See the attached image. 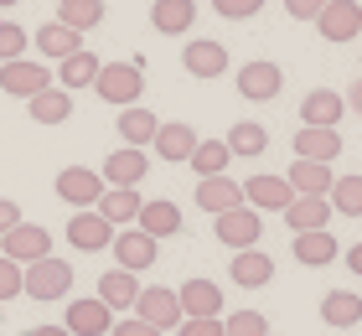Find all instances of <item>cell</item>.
I'll use <instances>...</instances> for the list:
<instances>
[{
  "mask_svg": "<svg viewBox=\"0 0 362 336\" xmlns=\"http://www.w3.org/2000/svg\"><path fill=\"white\" fill-rule=\"evenodd\" d=\"M93 93L104 98V104H114V109L140 104V93H145V67H140V62H104V67H98V78H93Z\"/></svg>",
  "mask_w": 362,
  "mask_h": 336,
  "instance_id": "1",
  "label": "cell"
},
{
  "mask_svg": "<svg viewBox=\"0 0 362 336\" xmlns=\"http://www.w3.org/2000/svg\"><path fill=\"white\" fill-rule=\"evenodd\" d=\"M73 290V264L68 259H37V264H26L21 269V295H31V300H62Z\"/></svg>",
  "mask_w": 362,
  "mask_h": 336,
  "instance_id": "2",
  "label": "cell"
},
{
  "mask_svg": "<svg viewBox=\"0 0 362 336\" xmlns=\"http://www.w3.org/2000/svg\"><path fill=\"white\" fill-rule=\"evenodd\" d=\"M135 315L145 326H156L160 336L166 331H176L187 315H181V300H176V290H166V284H145L140 290V300H135Z\"/></svg>",
  "mask_w": 362,
  "mask_h": 336,
  "instance_id": "3",
  "label": "cell"
},
{
  "mask_svg": "<svg viewBox=\"0 0 362 336\" xmlns=\"http://www.w3.org/2000/svg\"><path fill=\"white\" fill-rule=\"evenodd\" d=\"M212 233H218L223 248H233V254H243V248H259V233H264V217H259L254 207H233L223 217H212Z\"/></svg>",
  "mask_w": 362,
  "mask_h": 336,
  "instance_id": "4",
  "label": "cell"
},
{
  "mask_svg": "<svg viewBox=\"0 0 362 336\" xmlns=\"http://www.w3.org/2000/svg\"><path fill=\"white\" fill-rule=\"evenodd\" d=\"M42 88H52V73H47V62H31V57L0 62V93H11V98H37Z\"/></svg>",
  "mask_w": 362,
  "mask_h": 336,
  "instance_id": "5",
  "label": "cell"
},
{
  "mask_svg": "<svg viewBox=\"0 0 362 336\" xmlns=\"http://www.w3.org/2000/svg\"><path fill=\"white\" fill-rule=\"evenodd\" d=\"M52 254V233L37 228V223H16L6 238H0V259H11V264H37Z\"/></svg>",
  "mask_w": 362,
  "mask_h": 336,
  "instance_id": "6",
  "label": "cell"
},
{
  "mask_svg": "<svg viewBox=\"0 0 362 336\" xmlns=\"http://www.w3.org/2000/svg\"><path fill=\"white\" fill-rule=\"evenodd\" d=\"M57 197L68 202V207H98V197H104V176L88 171V166H62L57 171Z\"/></svg>",
  "mask_w": 362,
  "mask_h": 336,
  "instance_id": "7",
  "label": "cell"
},
{
  "mask_svg": "<svg viewBox=\"0 0 362 336\" xmlns=\"http://www.w3.org/2000/svg\"><path fill=\"white\" fill-rule=\"evenodd\" d=\"M176 300H181L187 321H223V284H212V279H187L176 290Z\"/></svg>",
  "mask_w": 362,
  "mask_h": 336,
  "instance_id": "8",
  "label": "cell"
},
{
  "mask_svg": "<svg viewBox=\"0 0 362 336\" xmlns=\"http://www.w3.org/2000/svg\"><path fill=\"white\" fill-rule=\"evenodd\" d=\"M279 88H285V73H279L274 62H243L238 67V93L249 98V104H274L279 98Z\"/></svg>",
  "mask_w": 362,
  "mask_h": 336,
  "instance_id": "9",
  "label": "cell"
},
{
  "mask_svg": "<svg viewBox=\"0 0 362 336\" xmlns=\"http://www.w3.org/2000/svg\"><path fill=\"white\" fill-rule=\"evenodd\" d=\"M316 31L326 42H352L362 37V6L357 0H326V11L316 16Z\"/></svg>",
  "mask_w": 362,
  "mask_h": 336,
  "instance_id": "10",
  "label": "cell"
},
{
  "mask_svg": "<svg viewBox=\"0 0 362 336\" xmlns=\"http://www.w3.org/2000/svg\"><path fill=\"white\" fill-rule=\"evenodd\" d=\"M114 233H119V228H109L93 207H83L78 217H68V243L78 248V254H104V248L114 243Z\"/></svg>",
  "mask_w": 362,
  "mask_h": 336,
  "instance_id": "11",
  "label": "cell"
},
{
  "mask_svg": "<svg viewBox=\"0 0 362 336\" xmlns=\"http://www.w3.org/2000/svg\"><path fill=\"white\" fill-rule=\"evenodd\" d=\"M109 254L119 259V269L140 274V269L156 264V238H151V233H140V228H119V233H114V243H109Z\"/></svg>",
  "mask_w": 362,
  "mask_h": 336,
  "instance_id": "12",
  "label": "cell"
},
{
  "mask_svg": "<svg viewBox=\"0 0 362 336\" xmlns=\"http://www.w3.org/2000/svg\"><path fill=\"white\" fill-rule=\"evenodd\" d=\"M104 187H140L145 176H151V156H145V150H129V145H119L114 150V156L104 161Z\"/></svg>",
  "mask_w": 362,
  "mask_h": 336,
  "instance_id": "13",
  "label": "cell"
},
{
  "mask_svg": "<svg viewBox=\"0 0 362 336\" xmlns=\"http://www.w3.org/2000/svg\"><path fill=\"white\" fill-rule=\"evenodd\" d=\"M228 279H233L238 290H264V284L274 279V259L264 254V248H243V254L228 259Z\"/></svg>",
  "mask_w": 362,
  "mask_h": 336,
  "instance_id": "14",
  "label": "cell"
},
{
  "mask_svg": "<svg viewBox=\"0 0 362 336\" xmlns=\"http://www.w3.org/2000/svg\"><path fill=\"white\" fill-rule=\"evenodd\" d=\"M68 336H109V326H114V311L104 306V300H68Z\"/></svg>",
  "mask_w": 362,
  "mask_h": 336,
  "instance_id": "15",
  "label": "cell"
},
{
  "mask_svg": "<svg viewBox=\"0 0 362 336\" xmlns=\"http://www.w3.org/2000/svg\"><path fill=\"white\" fill-rule=\"evenodd\" d=\"M290 197L295 192L285 176H249L243 181V207H254V212H285Z\"/></svg>",
  "mask_w": 362,
  "mask_h": 336,
  "instance_id": "16",
  "label": "cell"
},
{
  "mask_svg": "<svg viewBox=\"0 0 362 336\" xmlns=\"http://www.w3.org/2000/svg\"><path fill=\"white\" fill-rule=\"evenodd\" d=\"M140 207H145V197L135 192V187H104V197H98V217H104L109 228H135V217H140Z\"/></svg>",
  "mask_w": 362,
  "mask_h": 336,
  "instance_id": "17",
  "label": "cell"
},
{
  "mask_svg": "<svg viewBox=\"0 0 362 336\" xmlns=\"http://www.w3.org/2000/svg\"><path fill=\"white\" fill-rule=\"evenodd\" d=\"M181 67H187L192 78H223L228 73V47L212 42V37H197V42H187V52H181Z\"/></svg>",
  "mask_w": 362,
  "mask_h": 336,
  "instance_id": "18",
  "label": "cell"
},
{
  "mask_svg": "<svg viewBox=\"0 0 362 336\" xmlns=\"http://www.w3.org/2000/svg\"><path fill=\"white\" fill-rule=\"evenodd\" d=\"M341 114H347V104H341L337 88H310L300 98V124H310V129H337Z\"/></svg>",
  "mask_w": 362,
  "mask_h": 336,
  "instance_id": "19",
  "label": "cell"
},
{
  "mask_svg": "<svg viewBox=\"0 0 362 336\" xmlns=\"http://www.w3.org/2000/svg\"><path fill=\"white\" fill-rule=\"evenodd\" d=\"M197 207L212 212V217H223V212L243 207V187L233 176H202V181H197Z\"/></svg>",
  "mask_w": 362,
  "mask_h": 336,
  "instance_id": "20",
  "label": "cell"
},
{
  "mask_svg": "<svg viewBox=\"0 0 362 336\" xmlns=\"http://www.w3.org/2000/svg\"><path fill=\"white\" fill-rule=\"evenodd\" d=\"M337 156H341V134L337 129H310V124H300V134H295V161L332 166Z\"/></svg>",
  "mask_w": 362,
  "mask_h": 336,
  "instance_id": "21",
  "label": "cell"
},
{
  "mask_svg": "<svg viewBox=\"0 0 362 336\" xmlns=\"http://www.w3.org/2000/svg\"><path fill=\"white\" fill-rule=\"evenodd\" d=\"M279 217H285L295 233H316V228L332 223L337 212H332V202H326V197H290V207L279 212Z\"/></svg>",
  "mask_w": 362,
  "mask_h": 336,
  "instance_id": "22",
  "label": "cell"
},
{
  "mask_svg": "<svg viewBox=\"0 0 362 336\" xmlns=\"http://www.w3.org/2000/svg\"><path fill=\"white\" fill-rule=\"evenodd\" d=\"M135 228L151 233L156 243H160V238H176V233H181V207H176V202H166V197H160V202H145L140 217H135Z\"/></svg>",
  "mask_w": 362,
  "mask_h": 336,
  "instance_id": "23",
  "label": "cell"
},
{
  "mask_svg": "<svg viewBox=\"0 0 362 336\" xmlns=\"http://www.w3.org/2000/svg\"><path fill=\"white\" fill-rule=\"evenodd\" d=\"M197 140H202V134H197L192 124H181V120H171V124H160L156 129V156L160 161H192V150H197Z\"/></svg>",
  "mask_w": 362,
  "mask_h": 336,
  "instance_id": "24",
  "label": "cell"
},
{
  "mask_svg": "<svg viewBox=\"0 0 362 336\" xmlns=\"http://www.w3.org/2000/svg\"><path fill=\"white\" fill-rule=\"evenodd\" d=\"M114 129H119V140H124L129 150H145V145L156 140L160 120H156V114L145 109V104H129V109H119V124H114Z\"/></svg>",
  "mask_w": 362,
  "mask_h": 336,
  "instance_id": "25",
  "label": "cell"
},
{
  "mask_svg": "<svg viewBox=\"0 0 362 336\" xmlns=\"http://www.w3.org/2000/svg\"><path fill=\"white\" fill-rule=\"evenodd\" d=\"M98 300H104L109 311H135V300H140V274H129V269H109V274L98 279Z\"/></svg>",
  "mask_w": 362,
  "mask_h": 336,
  "instance_id": "26",
  "label": "cell"
},
{
  "mask_svg": "<svg viewBox=\"0 0 362 336\" xmlns=\"http://www.w3.org/2000/svg\"><path fill=\"white\" fill-rule=\"evenodd\" d=\"M285 181H290L295 197H326L337 176H332V166H321V161H295L285 171Z\"/></svg>",
  "mask_w": 362,
  "mask_h": 336,
  "instance_id": "27",
  "label": "cell"
},
{
  "mask_svg": "<svg viewBox=\"0 0 362 336\" xmlns=\"http://www.w3.org/2000/svg\"><path fill=\"white\" fill-rule=\"evenodd\" d=\"M197 21V0H156L151 6V26L160 37H181V31H192Z\"/></svg>",
  "mask_w": 362,
  "mask_h": 336,
  "instance_id": "28",
  "label": "cell"
},
{
  "mask_svg": "<svg viewBox=\"0 0 362 336\" xmlns=\"http://www.w3.org/2000/svg\"><path fill=\"white\" fill-rule=\"evenodd\" d=\"M321 321L337 326V331H352L362 321V295H352V290H326L321 295Z\"/></svg>",
  "mask_w": 362,
  "mask_h": 336,
  "instance_id": "29",
  "label": "cell"
},
{
  "mask_svg": "<svg viewBox=\"0 0 362 336\" xmlns=\"http://www.w3.org/2000/svg\"><path fill=\"white\" fill-rule=\"evenodd\" d=\"M98 62L93 52H73V57H62L57 62V88L62 93H78V88H93V78H98Z\"/></svg>",
  "mask_w": 362,
  "mask_h": 336,
  "instance_id": "30",
  "label": "cell"
},
{
  "mask_svg": "<svg viewBox=\"0 0 362 336\" xmlns=\"http://www.w3.org/2000/svg\"><path fill=\"white\" fill-rule=\"evenodd\" d=\"M26 109H31V120H37V124H68L73 120V93H62L52 83V88H42L37 98H26Z\"/></svg>",
  "mask_w": 362,
  "mask_h": 336,
  "instance_id": "31",
  "label": "cell"
},
{
  "mask_svg": "<svg viewBox=\"0 0 362 336\" xmlns=\"http://www.w3.org/2000/svg\"><path fill=\"white\" fill-rule=\"evenodd\" d=\"M341 254L337 238H332V228H316V233H295V259H300L305 269H321V264H332Z\"/></svg>",
  "mask_w": 362,
  "mask_h": 336,
  "instance_id": "32",
  "label": "cell"
},
{
  "mask_svg": "<svg viewBox=\"0 0 362 336\" xmlns=\"http://www.w3.org/2000/svg\"><path fill=\"white\" fill-rule=\"evenodd\" d=\"M31 42H37V52H47L52 62L73 57V52H83V37H78V31H68L62 21H47V26H42V31H37Z\"/></svg>",
  "mask_w": 362,
  "mask_h": 336,
  "instance_id": "33",
  "label": "cell"
},
{
  "mask_svg": "<svg viewBox=\"0 0 362 336\" xmlns=\"http://www.w3.org/2000/svg\"><path fill=\"white\" fill-rule=\"evenodd\" d=\"M223 145H228V156H249L254 161V156H264V150H269V129L259 120H238L233 129H228Z\"/></svg>",
  "mask_w": 362,
  "mask_h": 336,
  "instance_id": "34",
  "label": "cell"
},
{
  "mask_svg": "<svg viewBox=\"0 0 362 336\" xmlns=\"http://www.w3.org/2000/svg\"><path fill=\"white\" fill-rule=\"evenodd\" d=\"M104 0H62L57 6V21L68 26V31H78V37H83V31H93V26H104Z\"/></svg>",
  "mask_w": 362,
  "mask_h": 336,
  "instance_id": "35",
  "label": "cell"
},
{
  "mask_svg": "<svg viewBox=\"0 0 362 336\" xmlns=\"http://www.w3.org/2000/svg\"><path fill=\"white\" fill-rule=\"evenodd\" d=\"M228 161H233V156H228V145L223 140H197V150H192V171H197V181H202V176H228Z\"/></svg>",
  "mask_w": 362,
  "mask_h": 336,
  "instance_id": "36",
  "label": "cell"
},
{
  "mask_svg": "<svg viewBox=\"0 0 362 336\" xmlns=\"http://www.w3.org/2000/svg\"><path fill=\"white\" fill-rule=\"evenodd\" d=\"M326 202H332L337 217H362V176H337Z\"/></svg>",
  "mask_w": 362,
  "mask_h": 336,
  "instance_id": "37",
  "label": "cell"
},
{
  "mask_svg": "<svg viewBox=\"0 0 362 336\" xmlns=\"http://www.w3.org/2000/svg\"><path fill=\"white\" fill-rule=\"evenodd\" d=\"M223 336H269V321L259 311H233L223 321Z\"/></svg>",
  "mask_w": 362,
  "mask_h": 336,
  "instance_id": "38",
  "label": "cell"
},
{
  "mask_svg": "<svg viewBox=\"0 0 362 336\" xmlns=\"http://www.w3.org/2000/svg\"><path fill=\"white\" fill-rule=\"evenodd\" d=\"M26 42H31V37H26L16 21H0V62H16V57L26 52Z\"/></svg>",
  "mask_w": 362,
  "mask_h": 336,
  "instance_id": "39",
  "label": "cell"
},
{
  "mask_svg": "<svg viewBox=\"0 0 362 336\" xmlns=\"http://www.w3.org/2000/svg\"><path fill=\"white\" fill-rule=\"evenodd\" d=\"M212 11H218L223 21H249V16L264 11V0H212Z\"/></svg>",
  "mask_w": 362,
  "mask_h": 336,
  "instance_id": "40",
  "label": "cell"
},
{
  "mask_svg": "<svg viewBox=\"0 0 362 336\" xmlns=\"http://www.w3.org/2000/svg\"><path fill=\"white\" fill-rule=\"evenodd\" d=\"M21 295V264H11V259H0V306L6 300Z\"/></svg>",
  "mask_w": 362,
  "mask_h": 336,
  "instance_id": "41",
  "label": "cell"
},
{
  "mask_svg": "<svg viewBox=\"0 0 362 336\" xmlns=\"http://www.w3.org/2000/svg\"><path fill=\"white\" fill-rule=\"evenodd\" d=\"M109 336H160V331H156V326H145L140 315H124V321H114V326H109Z\"/></svg>",
  "mask_w": 362,
  "mask_h": 336,
  "instance_id": "42",
  "label": "cell"
},
{
  "mask_svg": "<svg viewBox=\"0 0 362 336\" xmlns=\"http://www.w3.org/2000/svg\"><path fill=\"white\" fill-rule=\"evenodd\" d=\"M285 11L295 16V21H316V16L326 11V0H285Z\"/></svg>",
  "mask_w": 362,
  "mask_h": 336,
  "instance_id": "43",
  "label": "cell"
},
{
  "mask_svg": "<svg viewBox=\"0 0 362 336\" xmlns=\"http://www.w3.org/2000/svg\"><path fill=\"white\" fill-rule=\"evenodd\" d=\"M176 336H223V321H181Z\"/></svg>",
  "mask_w": 362,
  "mask_h": 336,
  "instance_id": "44",
  "label": "cell"
},
{
  "mask_svg": "<svg viewBox=\"0 0 362 336\" xmlns=\"http://www.w3.org/2000/svg\"><path fill=\"white\" fill-rule=\"evenodd\" d=\"M16 223H21V207H16L11 197H0V238H6V233H11Z\"/></svg>",
  "mask_w": 362,
  "mask_h": 336,
  "instance_id": "45",
  "label": "cell"
},
{
  "mask_svg": "<svg viewBox=\"0 0 362 336\" xmlns=\"http://www.w3.org/2000/svg\"><path fill=\"white\" fill-rule=\"evenodd\" d=\"M341 104H347V109L357 114V120H362V78L352 83V93H341Z\"/></svg>",
  "mask_w": 362,
  "mask_h": 336,
  "instance_id": "46",
  "label": "cell"
},
{
  "mask_svg": "<svg viewBox=\"0 0 362 336\" xmlns=\"http://www.w3.org/2000/svg\"><path fill=\"white\" fill-rule=\"evenodd\" d=\"M341 264H347V269H352V274H362V243H352V248H347V254H341Z\"/></svg>",
  "mask_w": 362,
  "mask_h": 336,
  "instance_id": "47",
  "label": "cell"
},
{
  "mask_svg": "<svg viewBox=\"0 0 362 336\" xmlns=\"http://www.w3.org/2000/svg\"><path fill=\"white\" fill-rule=\"evenodd\" d=\"M26 336H68V326H31Z\"/></svg>",
  "mask_w": 362,
  "mask_h": 336,
  "instance_id": "48",
  "label": "cell"
},
{
  "mask_svg": "<svg viewBox=\"0 0 362 336\" xmlns=\"http://www.w3.org/2000/svg\"><path fill=\"white\" fill-rule=\"evenodd\" d=\"M11 6H16V0H0V11H11Z\"/></svg>",
  "mask_w": 362,
  "mask_h": 336,
  "instance_id": "49",
  "label": "cell"
},
{
  "mask_svg": "<svg viewBox=\"0 0 362 336\" xmlns=\"http://www.w3.org/2000/svg\"><path fill=\"white\" fill-rule=\"evenodd\" d=\"M357 176H362V171H357Z\"/></svg>",
  "mask_w": 362,
  "mask_h": 336,
  "instance_id": "50",
  "label": "cell"
}]
</instances>
